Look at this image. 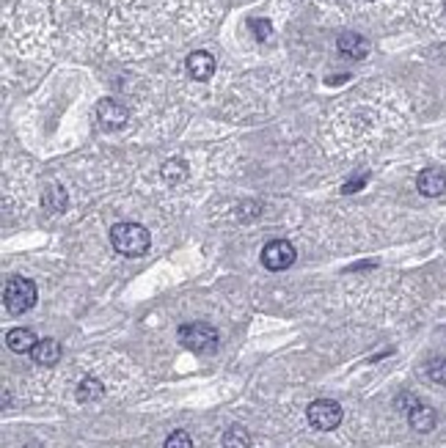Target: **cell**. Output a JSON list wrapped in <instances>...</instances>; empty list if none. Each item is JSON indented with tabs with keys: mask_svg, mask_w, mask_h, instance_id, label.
<instances>
[{
	"mask_svg": "<svg viewBox=\"0 0 446 448\" xmlns=\"http://www.w3.org/2000/svg\"><path fill=\"white\" fill-rule=\"evenodd\" d=\"M223 448H251V434H248V429L240 427V424H234L223 432Z\"/></svg>",
	"mask_w": 446,
	"mask_h": 448,
	"instance_id": "cell-15",
	"label": "cell"
},
{
	"mask_svg": "<svg viewBox=\"0 0 446 448\" xmlns=\"http://www.w3.org/2000/svg\"><path fill=\"white\" fill-rule=\"evenodd\" d=\"M179 344L191 352L207 355L218 346V330L207 322H191V325L179 327Z\"/></svg>",
	"mask_w": 446,
	"mask_h": 448,
	"instance_id": "cell-3",
	"label": "cell"
},
{
	"mask_svg": "<svg viewBox=\"0 0 446 448\" xmlns=\"http://www.w3.org/2000/svg\"><path fill=\"white\" fill-rule=\"evenodd\" d=\"M185 66H188V72H191L193 80H198V82L210 80V78L215 75V58L210 55V53H204V50L191 53L188 61H185Z\"/></svg>",
	"mask_w": 446,
	"mask_h": 448,
	"instance_id": "cell-8",
	"label": "cell"
},
{
	"mask_svg": "<svg viewBox=\"0 0 446 448\" xmlns=\"http://www.w3.org/2000/svg\"><path fill=\"white\" fill-rule=\"evenodd\" d=\"M163 448H193V440L185 429H176V432H171L166 437V446Z\"/></svg>",
	"mask_w": 446,
	"mask_h": 448,
	"instance_id": "cell-18",
	"label": "cell"
},
{
	"mask_svg": "<svg viewBox=\"0 0 446 448\" xmlns=\"http://www.w3.org/2000/svg\"><path fill=\"white\" fill-rule=\"evenodd\" d=\"M306 415H309V424L314 429H319V432L336 429L341 424V418H344L341 405L334 402V399H317V402H312L309 410H306Z\"/></svg>",
	"mask_w": 446,
	"mask_h": 448,
	"instance_id": "cell-4",
	"label": "cell"
},
{
	"mask_svg": "<svg viewBox=\"0 0 446 448\" xmlns=\"http://www.w3.org/2000/svg\"><path fill=\"white\" fill-rule=\"evenodd\" d=\"M129 113L127 107L122 102H116V100H102V102L97 105V122L102 129L107 132H113V129H122L124 124H127Z\"/></svg>",
	"mask_w": 446,
	"mask_h": 448,
	"instance_id": "cell-6",
	"label": "cell"
},
{
	"mask_svg": "<svg viewBox=\"0 0 446 448\" xmlns=\"http://www.w3.org/2000/svg\"><path fill=\"white\" fill-rule=\"evenodd\" d=\"M110 245L116 247V253L129 256V259H138L144 256L152 245V237L144 225L138 223H116L110 228Z\"/></svg>",
	"mask_w": 446,
	"mask_h": 448,
	"instance_id": "cell-1",
	"label": "cell"
},
{
	"mask_svg": "<svg viewBox=\"0 0 446 448\" xmlns=\"http://www.w3.org/2000/svg\"><path fill=\"white\" fill-rule=\"evenodd\" d=\"M248 25H251V31L256 33V39H262V41L267 39V36H270V31H273L267 20H251Z\"/></svg>",
	"mask_w": 446,
	"mask_h": 448,
	"instance_id": "cell-19",
	"label": "cell"
},
{
	"mask_svg": "<svg viewBox=\"0 0 446 448\" xmlns=\"http://www.w3.org/2000/svg\"><path fill=\"white\" fill-rule=\"evenodd\" d=\"M444 11H446V0H444Z\"/></svg>",
	"mask_w": 446,
	"mask_h": 448,
	"instance_id": "cell-22",
	"label": "cell"
},
{
	"mask_svg": "<svg viewBox=\"0 0 446 448\" xmlns=\"http://www.w3.org/2000/svg\"><path fill=\"white\" fill-rule=\"evenodd\" d=\"M33 361L39 363V366H55L58 361H61V344L55 341V338H42L39 344L33 346Z\"/></svg>",
	"mask_w": 446,
	"mask_h": 448,
	"instance_id": "cell-12",
	"label": "cell"
},
{
	"mask_svg": "<svg viewBox=\"0 0 446 448\" xmlns=\"http://www.w3.org/2000/svg\"><path fill=\"white\" fill-rule=\"evenodd\" d=\"M188 176V168L182 160H169V163L163 165V179L166 182H182Z\"/></svg>",
	"mask_w": 446,
	"mask_h": 448,
	"instance_id": "cell-16",
	"label": "cell"
},
{
	"mask_svg": "<svg viewBox=\"0 0 446 448\" xmlns=\"http://www.w3.org/2000/svg\"><path fill=\"white\" fill-rule=\"evenodd\" d=\"M408 424L413 432H432L435 424H438V415H435V410L427 407V405H416V407L408 412Z\"/></svg>",
	"mask_w": 446,
	"mask_h": 448,
	"instance_id": "cell-10",
	"label": "cell"
},
{
	"mask_svg": "<svg viewBox=\"0 0 446 448\" xmlns=\"http://www.w3.org/2000/svg\"><path fill=\"white\" fill-rule=\"evenodd\" d=\"M336 47H339V53H344L353 61H361V58H366V53H369V41L363 39V36H359V33H341L339 39H336Z\"/></svg>",
	"mask_w": 446,
	"mask_h": 448,
	"instance_id": "cell-9",
	"label": "cell"
},
{
	"mask_svg": "<svg viewBox=\"0 0 446 448\" xmlns=\"http://www.w3.org/2000/svg\"><path fill=\"white\" fill-rule=\"evenodd\" d=\"M102 393H105V385L97 377H85L78 385V402H97L102 399Z\"/></svg>",
	"mask_w": 446,
	"mask_h": 448,
	"instance_id": "cell-14",
	"label": "cell"
},
{
	"mask_svg": "<svg viewBox=\"0 0 446 448\" xmlns=\"http://www.w3.org/2000/svg\"><path fill=\"white\" fill-rule=\"evenodd\" d=\"M427 377H430L432 383H438V385H446V361L444 358H435V361L427 363Z\"/></svg>",
	"mask_w": 446,
	"mask_h": 448,
	"instance_id": "cell-17",
	"label": "cell"
},
{
	"mask_svg": "<svg viewBox=\"0 0 446 448\" xmlns=\"http://www.w3.org/2000/svg\"><path fill=\"white\" fill-rule=\"evenodd\" d=\"M361 184H366V176H359V179H353V182H347L341 187V193H356Z\"/></svg>",
	"mask_w": 446,
	"mask_h": 448,
	"instance_id": "cell-21",
	"label": "cell"
},
{
	"mask_svg": "<svg viewBox=\"0 0 446 448\" xmlns=\"http://www.w3.org/2000/svg\"><path fill=\"white\" fill-rule=\"evenodd\" d=\"M42 204L47 212H55V215H61L66 209V204H69V198H66V190L61 187V184H53V187H47L44 190V198Z\"/></svg>",
	"mask_w": 446,
	"mask_h": 448,
	"instance_id": "cell-13",
	"label": "cell"
},
{
	"mask_svg": "<svg viewBox=\"0 0 446 448\" xmlns=\"http://www.w3.org/2000/svg\"><path fill=\"white\" fill-rule=\"evenodd\" d=\"M6 344H9V349H11V352L25 355V352H33V346L39 344V341H36L33 330H28V327H14V330H9V336H6Z\"/></svg>",
	"mask_w": 446,
	"mask_h": 448,
	"instance_id": "cell-11",
	"label": "cell"
},
{
	"mask_svg": "<svg viewBox=\"0 0 446 448\" xmlns=\"http://www.w3.org/2000/svg\"><path fill=\"white\" fill-rule=\"evenodd\" d=\"M416 405H422V402H419L416 396H410V393H403V396L397 399V407L405 410V412H410V410L416 407Z\"/></svg>",
	"mask_w": 446,
	"mask_h": 448,
	"instance_id": "cell-20",
	"label": "cell"
},
{
	"mask_svg": "<svg viewBox=\"0 0 446 448\" xmlns=\"http://www.w3.org/2000/svg\"><path fill=\"white\" fill-rule=\"evenodd\" d=\"M295 247L292 242H287V240H273V242H267L262 247V265L267 267V270H273V272H281V270H290V267L295 265Z\"/></svg>",
	"mask_w": 446,
	"mask_h": 448,
	"instance_id": "cell-5",
	"label": "cell"
},
{
	"mask_svg": "<svg viewBox=\"0 0 446 448\" xmlns=\"http://www.w3.org/2000/svg\"><path fill=\"white\" fill-rule=\"evenodd\" d=\"M416 187H419V193L427 196V198H438V196L446 193V174L438 171V168H425V171L419 174V179H416Z\"/></svg>",
	"mask_w": 446,
	"mask_h": 448,
	"instance_id": "cell-7",
	"label": "cell"
},
{
	"mask_svg": "<svg viewBox=\"0 0 446 448\" xmlns=\"http://www.w3.org/2000/svg\"><path fill=\"white\" fill-rule=\"evenodd\" d=\"M3 303H6V308H9L14 316L28 314L31 308L36 306V284L28 281V278H20V275L9 278V281H6V289H3Z\"/></svg>",
	"mask_w": 446,
	"mask_h": 448,
	"instance_id": "cell-2",
	"label": "cell"
}]
</instances>
